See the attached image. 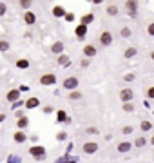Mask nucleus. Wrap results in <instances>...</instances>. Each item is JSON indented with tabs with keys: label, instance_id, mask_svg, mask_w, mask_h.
Returning a JSON list of instances; mask_svg holds the SVG:
<instances>
[{
	"label": "nucleus",
	"instance_id": "473e14b6",
	"mask_svg": "<svg viewBox=\"0 0 154 163\" xmlns=\"http://www.w3.org/2000/svg\"><path fill=\"white\" fill-rule=\"evenodd\" d=\"M131 35V29H129V27H123V29H122V36H129Z\"/></svg>",
	"mask_w": 154,
	"mask_h": 163
},
{
	"label": "nucleus",
	"instance_id": "aec40b11",
	"mask_svg": "<svg viewBox=\"0 0 154 163\" xmlns=\"http://www.w3.org/2000/svg\"><path fill=\"white\" fill-rule=\"evenodd\" d=\"M56 120L60 121V123H64V121H69V118H67V114H65V111H58V112H56Z\"/></svg>",
	"mask_w": 154,
	"mask_h": 163
},
{
	"label": "nucleus",
	"instance_id": "9b49d317",
	"mask_svg": "<svg viewBox=\"0 0 154 163\" xmlns=\"http://www.w3.org/2000/svg\"><path fill=\"white\" fill-rule=\"evenodd\" d=\"M24 22L27 24V25H33V24L36 22V15H35V13H31V11L24 13Z\"/></svg>",
	"mask_w": 154,
	"mask_h": 163
},
{
	"label": "nucleus",
	"instance_id": "cd10ccee",
	"mask_svg": "<svg viewBox=\"0 0 154 163\" xmlns=\"http://www.w3.org/2000/svg\"><path fill=\"white\" fill-rule=\"evenodd\" d=\"M123 111L125 112H132V111H134V105H132V103H125L123 105Z\"/></svg>",
	"mask_w": 154,
	"mask_h": 163
},
{
	"label": "nucleus",
	"instance_id": "c03bdc74",
	"mask_svg": "<svg viewBox=\"0 0 154 163\" xmlns=\"http://www.w3.org/2000/svg\"><path fill=\"white\" fill-rule=\"evenodd\" d=\"M151 58H152V60H154V51H152V53H151Z\"/></svg>",
	"mask_w": 154,
	"mask_h": 163
},
{
	"label": "nucleus",
	"instance_id": "72a5a7b5",
	"mask_svg": "<svg viewBox=\"0 0 154 163\" xmlns=\"http://www.w3.org/2000/svg\"><path fill=\"white\" fill-rule=\"evenodd\" d=\"M65 20H67V22H73V20H75V15H73V13H67V15H65Z\"/></svg>",
	"mask_w": 154,
	"mask_h": 163
},
{
	"label": "nucleus",
	"instance_id": "dca6fc26",
	"mask_svg": "<svg viewBox=\"0 0 154 163\" xmlns=\"http://www.w3.org/2000/svg\"><path fill=\"white\" fill-rule=\"evenodd\" d=\"M85 33H87V25L80 24V25L76 27V36H78V38H84V36H85Z\"/></svg>",
	"mask_w": 154,
	"mask_h": 163
},
{
	"label": "nucleus",
	"instance_id": "4468645a",
	"mask_svg": "<svg viewBox=\"0 0 154 163\" xmlns=\"http://www.w3.org/2000/svg\"><path fill=\"white\" fill-rule=\"evenodd\" d=\"M84 54H85L87 58L96 56V47H94V45H85V47H84Z\"/></svg>",
	"mask_w": 154,
	"mask_h": 163
},
{
	"label": "nucleus",
	"instance_id": "c756f323",
	"mask_svg": "<svg viewBox=\"0 0 154 163\" xmlns=\"http://www.w3.org/2000/svg\"><path fill=\"white\" fill-rule=\"evenodd\" d=\"M56 138H58V141H64V140H67V134H65V132H58Z\"/></svg>",
	"mask_w": 154,
	"mask_h": 163
},
{
	"label": "nucleus",
	"instance_id": "6ab92c4d",
	"mask_svg": "<svg viewBox=\"0 0 154 163\" xmlns=\"http://www.w3.org/2000/svg\"><path fill=\"white\" fill-rule=\"evenodd\" d=\"M11 49V44L8 40H0V53H8Z\"/></svg>",
	"mask_w": 154,
	"mask_h": 163
},
{
	"label": "nucleus",
	"instance_id": "4be33fe9",
	"mask_svg": "<svg viewBox=\"0 0 154 163\" xmlns=\"http://www.w3.org/2000/svg\"><path fill=\"white\" fill-rule=\"evenodd\" d=\"M136 53H138V51L134 49V47H129V49H125L123 54H125V58H132V56H136Z\"/></svg>",
	"mask_w": 154,
	"mask_h": 163
},
{
	"label": "nucleus",
	"instance_id": "bb28decb",
	"mask_svg": "<svg viewBox=\"0 0 154 163\" xmlns=\"http://www.w3.org/2000/svg\"><path fill=\"white\" fill-rule=\"evenodd\" d=\"M8 13V4L5 2H0V16H4Z\"/></svg>",
	"mask_w": 154,
	"mask_h": 163
},
{
	"label": "nucleus",
	"instance_id": "1a4fd4ad",
	"mask_svg": "<svg viewBox=\"0 0 154 163\" xmlns=\"http://www.w3.org/2000/svg\"><path fill=\"white\" fill-rule=\"evenodd\" d=\"M132 96H134V94H132V91H131V89H123L122 92H120V100L125 101V103H129V101L132 100Z\"/></svg>",
	"mask_w": 154,
	"mask_h": 163
},
{
	"label": "nucleus",
	"instance_id": "4c0bfd02",
	"mask_svg": "<svg viewBox=\"0 0 154 163\" xmlns=\"http://www.w3.org/2000/svg\"><path fill=\"white\" fill-rule=\"evenodd\" d=\"M123 132H125V134L132 132V127H131V125H125V127H123Z\"/></svg>",
	"mask_w": 154,
	"mask_h": 163
},
{
	"label": "nucleus",
	"instance_id": "2f4dec72",
	"mask_svg": "<svg viewBox=\"0 0 154 163\" xmlns=\"http://www.w3.org/2000/svg\"><path fill=\"white\" fill-rule=\"evenodd\" d=\"M8 163H18V156H9V158H8Z\"/></svg>",
	"mask_w": 154,
	"mask_h": 163
},
{
	"label": "nucleus",
	"instance_id": "37998d69",
	"mask_svg": "<svg viewBox=\"0 0 154 163\" xmlns=\"http://www.w3.org/2000/svg\"><path fill=\"white\" fill-rule=\"evenodd\" d=\"M125 80H127V82H131V80H134V76H132V74H127Z\"/></svg>",
	"mask_w": 154,
	"mask_h": 163
},
{
	"label": "nucleus",
	"instance_id": "393cba45",
	"mask_svg": "<svg viewBox=\"0 0 154 163\" xmlns=\"http://www.w3.org/2000/svg\"><path fill=\"white\" fill-rule=\"evenodd\" d=\"M92 20H94V16H92L91 13H89V15H85V16H82V24H84V25H87V24H91Z\"/></svg>",
	"mask_w": 154,
	"mask_h": 163
},
{
	"label": "nucleus",
	"instance_id": "f257e3e1",
	"mask_svg": "<svg viewBox=\"0 0 154 163\" xmlns=\"http://www.w3.org/2000/svg\"><path fill=\"white\" fill-rule=\"evenodd\" d=\"M29 154L33 156L35 160H45V149L42 147V145H31L29 147Z\"/></svg>",
	"mask_w": 154,
	"mask_h": 163
},
{
	"label": "nucleus",
	"instance_id": "79ce46f5",
	"mask_svg": "<svg viewBox=\"0 0 154 163\" xmlns=\"http://www.w3.org/2000/svg\"><path fill=\"white\" fill-rule=\"evenodd\" d=\"M4 121H5V114L0 112V123H4Z\"/></svg>",
	"mask_w": 154,
	"mask_h": 163
},
{
	"label": "nucleus",
	"instance_id": "f03ea898",
	"mask_svg": "<svg viewBox=\"0 0 154 163\" xmlns=\"http://www.w3.org/2000/svg\"><path fill=\"white\" fill-rule=\"evenodd\" d=\"M78 78L76 76H69V78H65L64 82H62V85H64V89H67V91H76V87H78Z\"/></svg>",
	"mask_w": 154,
	"mask_h": 163
},
{
	"label": "nucleus",
	"instance_id": "7c9ffc66",
	"mask_svg": "<svg viewBox=\"0 0 154 163\" xmlns=\"http://www.w3.org/2000/svg\"><path fill=\"white\" fill-rule=\"evenodd\" d=\"M134 145H136V147H143V145H145V140H143V138H138Z\"/></svg>",
	"mask_w": 154,
	"mask_h": 163
},
{
	"label": "nucleus",
	"instance_id": "f704fd0d",
	"mask_svg": "<svg viewBox=\"0 0 154 163\" xmlns=\"http://www.w3.org/2000/svg\"><path fill=\"white\" fill-rule=\"evenodd\" d=\"M51 112H53V107H51V105L44 107V114H51Z\"/></svg>",
	"mask_w": 154,
	"mask_h": 163
},
{
	"label": "nucleus",
	"instance_id": "e433bc0d",
	"mask_svg": "<svg viewBox=\"0 0 154 163\" xmlns=\"http://www.w3.org/2000/svg\"><path fill=\"white\" fill-rule=\"evenodd\" d=\"M87 132H89V134H96L98 129H96V127H89V129H87Z\"/></svg>",
	"mask_w": 154,
	"mask_h": 163
},
{
	"label": "nucleus",
	"instance_id": "0eeeda50",
	"mask_svg": "<svg viewBox=\"0 0 154 163\" xmlns=\"http://www.w3.org/2000/svg\"><path fill=\"white\" fill-rule=\"evenodd\" d=\"M13 140H15V143H25V141H27V134L24 131H16L13 134Z\"/></svg>",
	"mask_w": 154,
	"mask_h": 163
},
{
	"label": "nucleus",
	"instance_id": "20e7f679",
	"mask_svg": "<svg viewBox=\"0 0 154 163\" xmlns=\"http://www.w3.org/2000/svg\"><path fill=\"white\" fill-rule=\"evenodd\" d=\"M5 100H8L9 103H16V101L20 100V91L18 89H9L8 94H5Z\"/></svg>",
	"mask_w": 154,
	"mask_h": 163
},
{
	"label": "nucleus",
	"instance_id": "f3484780",
	"mask_svg": "<svg viewBox=\"0 0 154 163\" xmlns=\"http://www.w3.org/2000/svg\"><path fill=\"white\" fill-rule=\"evenodd\" d=\"M16 67H18V69H27V67H29V60H27V58L16 60Z\"/></svg>",
	"mask_w": 154,
	"mask_h": 163
},
{
	"label": "nucleus",
	"instance_id": "ea45409f",
	"mask_svg": "<svg viewBox=\"0 0 154 163\" xmlns=\"http://www.w3.org/2000/svg\"><path fill=\"white\" fill-rule=\"evenodd\" d=\"M149 98L154 100V87H151V89H149Z\"/></svg>",
	"mask_w": 154,
	"mask_h": 163
},
{
	"label": "nucleus",
	"instance_id": "423d86ee",
	"mask_svg": "<svg viewBox=\"0 0 154 163\" xmlns=\"http://www.w3.org/2000/svg\"><path fill=\"white\" fill-rule=\"evenodd\" d=\"M82 151H84L85 154H94V152L98 151V143H94V141H87V143L82 147Z\"/></svg>",
	"mask_w": 154,
	"mask_h": 163
},
{
	"label": "nucleus",
	"instance_id": "9d476101",
	"mask_svg": "<svg viewBox=\"0 0 154 163\" xmlns=\"http://www.w3.org/2000/svg\"><path fill=\"white\" fill-rule=\"evenodd\" d=\"M51 53H55V54H64V42H53Z\"/></svg>",
	"mask_w": 154,
	"mask_h": 163
},
{
	"label": "nucleus",
	"instance_id": "b1692460",
	"mask_svg": "<svg viewBox=\"0 0 154 163\" xmlns=\"http://www.w3.org/2000/svg\"><path fill=\"white\" fill-rule=\"evenodd\" d=\"M116 13H118V8H116V5H107V15H111V16H114L116 15Z\"/></svg>",
	"mask_w": 154,
	"mask_h": 163
},
{
	"label": "nucleus",
	"instance_id": "7ed1b4c3",
	"mask_svg": "<svg viewBox=\"0 0 154 163\" xmlns=\"http://www.w3.org/2000/svg\"><path fill=\"white\" fill-rule=\"evenodd\" d=\"M56 84V74H53V73H45L40 76V85H45V87H49V85H55Z\"/></svg>",
	"mask_w": 154,
	"mask_h": 163
},
{
	"label": "nucleus",
	"instance_id": "a18cd8bd",
	"mask_svg": "<svg viewBox=\"0 0 154 163\" xmlns=\"http://www.w3.org/2000/svg\"><path fill=\"white\" fill-rule=\"evenodd\" d=\"M151 143H154V136H152V140H151Z\"/></svg>",
	"mask_w": 154,
	"mask_h": 163
},
{
	"label": "nucleus",
	"instance_id": "c85d7f7f",
	"mask_svg": "<svg viewBox=\"0 0 154 163\" xmlns=\"http://www.w3.org/2000/svg\"><path fill=\"white\" fill-rule=\"evenodd\" d=\"M152 125H151V121H142V131H149Z\"/></svg>",
	"mask_w": 154,
	"mask_h": 163
},
{
	"label": "nucleus",
	"instance_id": "c9c22d12",
	"mask_svg": "<svg viewBox=\"0 0 154 163\" xmlns=\"http://www.w3.org/2000/svg\"><path fill=\"white\" fill-rule=\"evenodd\" d=\"M18 91H20V92H27V91H29V87H27V85H20V87H18Z\"/></svg>",
	"mask_w": 154,
	"mask_h": 163
},
{
	"label": "nucleus",
	"instance_id": "6e6552de",
	"mask_svg": "<svg viewBox=\"0 0 154 163\" xmlns=\"http://www.w3.org/2000/svg\"><path fill=\"white\" fill-rule=\"evenodd\" d=\"M100 42H102V45H111L112 42V35L109 31H103L102 35H100Z\"/></svg>",
	"mask_w": 154,
	"mask_h": 163
},
{
	"label": "nucleus",
	"instance_id": "a878e982",
	"mask_svg": "<svg viewBox=\"0 0 154 163\" xmlns=\"http://www.w3.org/2000/svg\"><path fill=\"white\" fill-rule=\"evenodd\" d=\"M80 98H82V92H80V91H73V92L69 94V100H73V101H75V100H80Z\"/></svg>",
	"mask_w": 154,
	"mask_h": 163
},
{
	"label": "nucleus",
	"instance_id": "f8f14e48",
	"mask_svg": "<svg viewBox=\"0 0 154 163\" xmlns=\"http://www.w3.org/2000/svg\"><path fill=\"white\" fill-rule=\"evenodd\" d=\"M27 125H29V118H27V116L16 120V129H18V131H25V129H27Z\"/></svg>",
	"mask_w": 154,
	"mask_h": 163
},
{
	"label": "nucleus",
	"instance_id": "5701e85b",
	"mask_svg": "<svg viewBox=\"0 0 154 163\" xmlns=\"http://www.w3.org/2000/svg\"><path fill=\"white\" fill-rule=\"evenodd\" d=\"M129 149H131V143H129V141H123V143L118 145V151H120V152H127Z\"/></svg>",
	"mask_w": 154,
	"mask_h": 163
},
{
	"label": "nucleus",
	"instance_id": "a19ab883",
	"mask_svg": "<svg viewBox=\"0 0 154 163\" xmlns=\"http://www.w3.org/2000/svg\"><path fill=\"white\" fill-rule=\"evenodd\" d=\"M80 65H82V67H87V65H89V60H82V62H80Z\"/></svg>",
	"mask_w": 154,
	"mask_h": 163
},
{
	"label": "nucleus",
	"instance_id": "39448f33",
	"mask_svg": "<svg viewBox=\"0 0 154 163\" xmlns=\"http://www.w3.org/2000/svg\"><path fill=\"white\" fill-rule=\"evenodd\" d=\"M38 105H40V100H38L36 96H31V98H27V100L24 101V107L27 109V111H31V109H36Z\"/></svg>",
	"mask_w": 154,
	"mask_h": 163
},
{
	"label": "nucleus",
	"instance_id": "a211bd4d",
	"mask_svg": "<svg viewBox=\"0 0 154 163\" xmlns=\"http://www.w3.org/2000/svg\"><path fill=\"white\" fill-rule=\"evenodd\" d=\"M18 5H20V8H22L25 13H27L29 9H31V5H33V2H31V0H20V2H18Z\"/></svg>",
	"mask_w": 154,
	"mask_h": 163
},
{
	"label": "nucleus",
	"instance_id": "58836bf2",
	"mask_svg": "<svg viewBox=\"0 0 154 163\" xmlns=\"http://www.w3.org/2000/svg\"><path fill=\"white\" fill-rule=\"evenodd\" d=\"M149 35H152V36H154V24H151V25H149Z\"/></svg>",
	"mask_w": 154,
	"mask_h": 163
},
{
	"label": "nucleus",
	"instance_id": "412c9836",
	"mask_svg": "<svg viewBox=\"0 0 154 163\" xmlns=\"http://www.w3.org/2000/svg\"><path fill=\"white\" fill-rule=\"evenodd\" d=\"M125 8L131 11V15H134V11L138 9V4L136 2H125Z\"/></svg>",
	"mask_w": 154,
	"mask_h": 163
},
{
	"label": "nucleus",
	"instance_id": "ddd939ff",
	"mask_svg": "<svg viewBox=\"0 0 154 163\" xmlns=\"http://www.w3.org/2000/svg\"><path fill=\"white\" fill-rule=\"evenodd\" d=\"M65 15H67V13H65V9L62 8V5H55V8H53V16H56V18H65Z\"/></svg>",
	"mask_w": 154,
	"mask_h": 163
},
{
	"label": "nucleus",
	"instance_id": "2eb2a0df",
	"mask_svg": "<svg viewBox=\"0 0 154 163\" xmlns=\"http://www.w3.org/2000/svg\"><path fill=\"white\" fill-rule=\"evenodd\" d=\"M69 64H71V60H69V56H67V54H60V56H58V65L67 67Z\"/></svg>",
	"mask_w": 154,
	"mask_h": 163
}]
</instances>
